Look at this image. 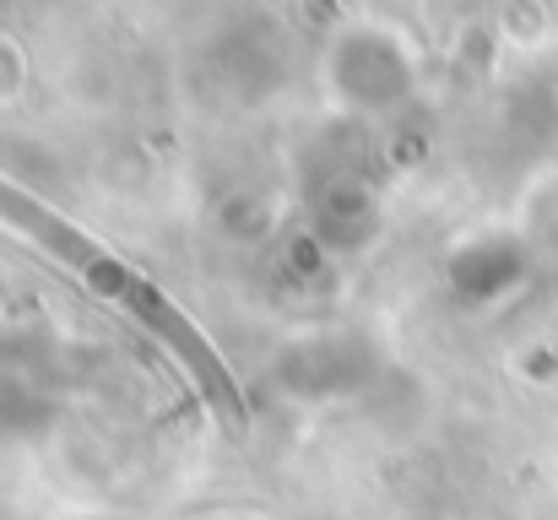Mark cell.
I'll list each match as a JSON object with an SVG mask.
<instances>
[{
  "instance_id": "1",
  "label": "cell",
  "mask_w": 558,
  "mask_h": 520,
  "mask_svg": "<svg viewBox=\"0 0 558 520\" xmlns=\"http://www.w3.org/2000/svg\"><path fill=\"white\" fill-rule=\"evenodd\" d=\"M0 222H11V228H16L22 239H33L44 255H54L60 266H71L98 299L120 304V310L195 379V390L206 396V407H211L222 423H244V396H239L228 363L217 358V347L206 342L185 310L169 304L136 266H125L120 255H109L93 233H82L76 222H65L54 206H44L38 195H27V190L11 184V179H0Z\"/></svg>"
}]
</instances>
